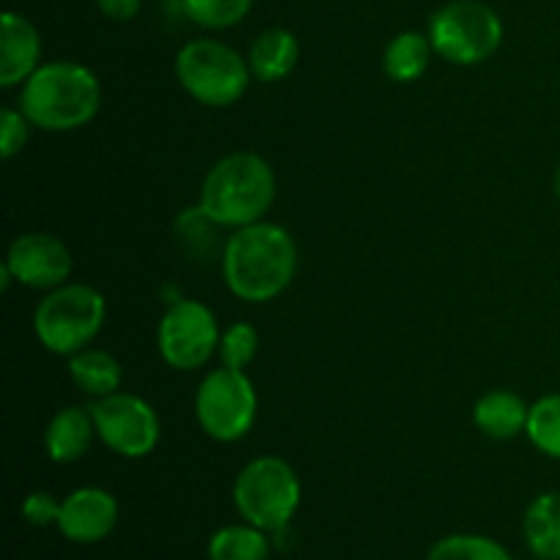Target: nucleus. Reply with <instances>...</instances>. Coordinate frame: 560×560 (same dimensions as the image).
I'll return each instance as SVG.
<instances>
[{
  "mask_svg": "<svg viewBox=\"0 0 560 560\" xmlns=\"http://www.w3.org/2000/svg\"><path fill=\"white\" fill-rule=\"evenodd\" d=\"M299 273V244L277 222L230 230L222 246V277L230 293L246 304L279 299Z\"/></svg>",
  "mask_w": 560,
  "mask_h": 560,
  "instance_id": "nucleus-1",
  "label": "nucleus"
},
{
  "mask_svg": "<svg viewBox=\"0 0 560 560\" xmlns=\"http://www.w3.org/2000/svg\"><path fill=\"white\" fill-rule=\"evenodd\" d=\"M20 109L33 129L77 131L102 107V82L80 60H44L20 85Z\"/></svg>",
  "mask_w": 560,
  "mask_h": 560,
  "instance_id": "nucleus-2",
  "label": "nucleus"
},
{
  "mask_svg": "<svg viewBox=\"0 0 560 560\" xmlns=\"http://www.w3.org/2000/svg\"><path fill=\"white\" fill-rule=\"evenodd\" d=\"M277 200V173L255 151H233L219 159L200 186V211L217 228L238 230L266 219Z\"/></svg>",
  "mask_w": 560,
  "mask_h": 560,
  "instance_id": "nucleus-3",
  "label": "nucleus"
},
{
  "mask_svg": "<svg viewBox=\"0 0 560 560\" xmlns=\"http://www.w3.org/2000/svg\"><path fill=\"white\" fill-rule=\"evenodd\" d=\"M107 323V299L93 284L66 282L49 290L33 312V334L52 355L80 353L91 348Z\"/></svg>",
  "mask_w": 560,
  "mask_h": 560,
  "instance_id": "nucleus-4",
  "label": "nucleus"
},
{
  "mask_svg": "<svg viewBox=\"0 0 560 560\" xmlns=\"http://www.w3.org/2000/svg\"><path fill=\"white\" fill-rule=\"evenodd\" d=\"M233 503L244 523L268 534L288 530L301 506V479L293 465L277 454L249 459L233 485Z\"/></svg>",
  "mask_w": 560,
  "mask_h": 560,
  "instance_id": "nucleus-5",
  "label": "nucleus"
},
{
  "mask_svg": "<svg viewBox=\"0 0 560 560\" xmlns=\"http://www.w3.org/2000/svg\"><path fill=\"white\" fill-rule=\"evenodd\" d=\"M175 80L202 107L241 102L255 80L249 60L219 38H191L175 55Z\"/></svg>",
  "mask_w": 560,
  "mask_h": 560,
  "instance_id": "nucleus-6",
  "label": "nucleus"
},
{
  "mask_svg": "<svg viewBox=\"0 0 560 560\" xmlns=\"http://www.w3.org/2000/svg\"><path fill=\"white\" fill-rule=\"evenodd\" d=\"M503 20L481 0H452L430 16L432 49L454 66H476L490 60L503 44Z\"/></svg>",
  "mask_w": 560,
  "mask_h": 560,
  "instance_id": "nucleus-7",
  "label": "nucleus"
},
{
  "mask_svg": "<svg viewBox=\"0 0 560 560\" xmlns=\"http://www.w3.org/2000/svg\"><path fill=\"white\" fill-rule=\"evenodd\" d=\"M260 397L244 370L217 366L200 381L195 394V416L200 430L217 443L244 441L257 424Z\"/></svg>",
  "mask_w": 560,
  "mask_h": 560,
  "instance_id": "nucleus-8",
  "label": "nucleus"
},
{
  "mask_svg": "<svg viewBox=\"0 0 560 560\" xmlns=\"http://www.w3.org/2000/svg\"><path fill=\"white\" fill-rule=\"evenodd\" d=\"M217 315L197 299H180L167 306L156 326V348L164 364L178 372L202 370L213 355H219Z\"/></svg>",
  "mask_w": 560,
  "mask_h": 560,
  "instance_id": "nucleus-9",
  "label": "nucleus"
},
{
  "mask_svg": "<svg viewBox=\"0 0 560 560\" xmlns=\"http://www.w3.org/2000/svg\"><path fill=\"white\" fill-rule=\"evenodd\" d=\"M88 410L96 424V438L126 459H142L156 452L162 441V421L148 399L129 392L91 399Z\"/></svg>",
  "mask_w": 560,
  "mask_h": 560,
  "instance_id": "nucleus-10",
  "label": "nucleus"
},
{
  "mask_svg": "<svg viewBox=\"0 0 560 560\" xmlns=\"http://www.w3.org/2000/svg\"><path fill=\"white\" fill-rule=\"evenodd\" d=\"M71 271H74L71 249L63 238L52 233L16 235L0 266L3 290L9 288V282H16L22 288L44 290V293L69 282Z\"/></svg>",
  "mask_w": 560,
  "mask_h": 560,
  "instance_id": "nucleus-11",
  "label": "nucleus"
},
{
  "mask_svg": "<svg viewBox=\"0 0 560 560\" xmlns=\"http://www.w3.org/2000/svg\"><path fill=\"white\" fill-rule=\"evenodd\" d=\"M118 501L104 487H80L60 501V517L55 528L74 545H98L118 525Z\"/></svg>",
  "mask_w": 560,
  "mask_h": 560,
  "instance_id": "nucleus-12",
  "label": "nucleus"
},
{
  "mask_svg": "<svg viewBox=\"0 0 560 560\" xmlns=\"http://www.w3.org/2000/svg\"><path fill=\"white\" fill-rule=\"evenodd\" d=\"M42 33L27 16L5 11L0 20V88H16L44 63Z\"/></svg>",
  "mask_w": 560,
  "mask_h": 560,
  "instance_id": "nucleus-13",
  "label": "nucleus"
},
{
  "mask_svg": "<svg viewBox=\"0 0 560 560\" xmlns=\"http://www.w3.org/2000/svg\"><path fill=\"white\" fill-rule=\"evenodd\" d=\"M96 424L88 408L69 405L60 408L44 427V452L55 465H74L91 452Z\"/></svg>",
  "mask_w": 560,
  "mask_h": 560,
  "instance_id": "nucleus-14",
  "label": "nucleus"
},
{
  "mask_svg": "<svg viewBox=\"0 0 560 560\" xmlns=\"http://www.w3.org/2000/svg\"><path fill=\"white\" fill-rule=\"evenodd\" d=\"M530 405L512 388H492L474 405V427L492 441H514L525 435Z\"/></svg>",
  "mask_w": 560,
  "mask_h": 560,
  "instance_id": "nucleus-15",
  "label": "nucleus"
},
{
  "mask_svg": "<svg viewBox=\"0 0 560 560\" xmlns=\"http://www.w3.org/2000/svg\"><path fill=\"white\" fill-rule=\"evenodd\" d=\"M246 60L257 82H279L299 66L301 42L288 27H268L252 42Z\"/></svg>",
  "mask_w": 560,
  "mask_h": 560,
  "instance_id": "nucleus-16",
  "label": "nucleus"
},
{
  "mask_svg": "<svg viewBox=\"0 0 560 560\" xmlns=\"http://www.w3.org/2000/svg\"><path fill=\"white\" fill-rule=\"evenodd\" d=\"M69 377L85 397L102 399L120 392L124 383V366L109 350L85 348L80 353L69 355Z\"/></svg>",
  "mask_w": 560,
  "mask_h": 560,
  "instance_id": "nucleus-17",
  "label": "nucleus"
},
{
  "mask_svg": "<svg viewBox=\"0 0 560 560\" xmlns=\"http://www.w3.org/2000/svg\"><path fill=\"white\" fill-rule=\"evenodd\" d=\"M528 550L541 560H560V492H541L523 514Z\"/></svg>",
  "mask_w": 560,
  "mask_h": 560,
  "instance_id": "nucleus-18",
  "label": "nucleus"
},
{
  "mask_svg": "<svg viewBox=\"0 0 560 560\" xmlns=\"http://www.w3.org/2000/svg\"><path fill=\"white\" fill-rule=\"evenodd\" d=\"M432 55L435 49L427 33L402 31L383 49V71L394 82H416L427 74Z\"/></svg>",
  "mask_w": 560,
  "mask_h": 560,
  "instance_id": "nucleus-19",
  "label": "nucleus"
},
{
  "mask_svg": "<svg viewBox=\"0 0 560 560\" xmlns=\"http://www.w3.org/2000/svg\"><path fill=\"white\" fill-rule=\"evenodd\" d=\"M268 530L252 523L224 525L208 539V560H268Z\"/></svg>",
  "mask_w": 560,
  "mask_h": 560,
  "instance_id": "nucleus-20",
  "label": "nucleus"
},
{
  "mask_svg": "<svg viewBox=\"0 0 560 560\" xmlns=\"http://www.w3.org/2000/svg\"><path fill=\"white\" fill-rule=\"evenodd\" d=\"M525 438L536 452L560 463V392L545 394L530 405Z\"/></svg>",
  "mask_w": 560,
  "mask_h": 560,
  "instance_id": "nucleus-21",
  "label": "nucleus"
},
{
  "mask_svg": "<svg viewBox=\"0 0 560 560\" xmlns=\"http://www.w3.org/2000/svg\"><path fill=\"white\" fill-rule=\"evenodd\" d=\"M255 0H180V11L206 31H228L249 16Z\"/></svg>",
  "mask_w": 560,
  "mask_h": 560,
  "instance_id": "nucleus-22",
  "label": "nucleus"
},
{
  "mask_svg": "<svg viewBox=\"0 0 560 560\" xmlns=\"http://www.w3.org/2000/svg\"><path fill=\"white\" fill-rule=\"evenodd\" d=\"M427 560H512L506 547L490 536L454 534L435 541Z\"/></svg>",
  "mask_w": 560,
  "mask_h": 560,
  "instance_id": "nucleus-23",
  "label": "nucleus"
},
{
  "mask_svg": "<svg viewBox=\"0 0 560 560\" xmlns=\"http://www.w3.org/2000/svg\"><path fill=\"white\" fill-rule=\"evenodd\" d=\"M257 353H260V331H257V326L246 320H235L228 328H222L219 364L246 372V366L257 359Z\"/></svg>",
  "mask_w": 560,
  "mask_h": 560,
  "instance_id": "nucleus-24",
  "label": "nucleus"
},
{
  "mask_svg": "<svg viewBox=\"0 0 560 560\" xmlns=\"http://www.w3.org/2000/svg\"><path fill=\"white\" fill-rule=\"evenodd\" d=\"M31 129L33 124L25 118L20 107L0 109V156L5 162L25 151L27 140H31Z\"/></svg>",
  "mask_w": 560,
  "mask_h": 560,
  "instance_id": "nucleus-25",
  "label": "nucleus"
},
{
  "mask_svg": "<svg viewBox=\"0 0 560 560\" xmlns=\"http://www.w3.org/2000/svg\"><path fill=\"white\" fill-rule=\"evenodd\" d=\"M22 517L33 528H49V525H58L60 517V501H55L49 492H31V495L22 501Z\"/></svg>",
  "mask_w": 560,
  "mask_h": 560,
  "instance_id": "nucleus-26",
  "label": "nucleus"
},
{
  "mask_svg": "<svg viewBox=\"0 0 560 560\" xmlns=\"http://www.w3.org/2000/svg\"><path fill=\"white\" fill-rule=\"evenodd\" d=\"M96 9L113 22H129L140 14L142 0H96Z\"/></svg>",
  "mask_w": 560,
  "mask_h": 560,
  "instance_id": "nucleus-27",
  "label": "nucleus"
},
{
  "mask_svg": "<svg viewBox=\"0 0 560 560\" xmlns=\"http://www.w3.org/2000/svg\"><path fill=\"white\" fill-rule=\"evenodd\" d=\"M552 186H556V195L560 197V164L556 167V178H552Z\"/></svg>",
  "mask_w": 560,
  "mask_h": 560,
  "instance_id": "nucleus-28",
  "label": "nucleus"
}]
</instances>
